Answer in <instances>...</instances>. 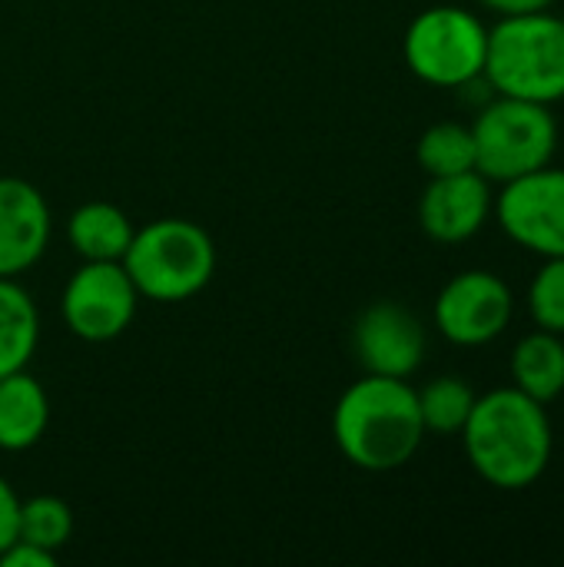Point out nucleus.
<instances>
[{
    "label": "nucleus",
    "mask_w": 564,
    "mask_h": 567,
    "mask_svg": "<svg viewBox=\"0 0 564 567\" xmlns=\"http://www.w3.org/2000/svg\"><path fill=\"white\" fill-rule=\"evenodd\" d=\"M120 262L140 299L186 302L216 276V243L199 223L180 216L153 219L133 233V243Z\"/></svg>",
    "instance_id": "obj_4"
},
{
    "label": "nucleus",
    "mask_w": 564,
    "mask_h": 567,
    "mask_svg": "<svg viewBox=\"0 0 564 567\" xmlns=\"http://www.w3.org/2000/svg\"><path fill=\"white\" fill-rule=\"evenodd\" d=\"M416 159L425 169V176H455V173H469L475 169V140H472V126L455 123V120H442L432 123L419 143H416Z\"/></svg>",
    "instance_id": "obj_18"
},
{
    "label": "nucleus",
    "mask_w": 564,
    "mask_h": 567,
    "mask_svg": "<svg viewBox=\"0 0 564 567\" xmlns=\"http://www.w3.org/2000/svg\"><path fill=\"white\" fill-rule=\"evenodd\" d=\"M472 140H475V169L489 183L502 186L555 159L558 120L545 103L495 96L475 116Z\"/></svg>",
    "instance_id": "obj_5"
},
{
    "label": "nucleus",
    "mask_w": 564,
    "mask_h": 567,
    "mask_svg": "<svg viewBox=\"0 0 564 567\" xmlns=\"http://www.w3.org/2000/svg\"><path fill=\"white\" fill-rule=\"evenodd\" d=\"M512 385L529 399L548 405L564 392V339L555 332L535 329L512 349Z\"/></svg>",
    "instance_id": "obj_15"
},
{
    "label": "nucleus",
    "mask_w": 564,
    "mask_h": 567,
    "mask_svg": "<svg viewBox=\"0 0 564 567\" xmlns=\"http://www.w3.org/2000/svg\"><path fill=\"white\" fill-rule=\"evenodd\" d=\"M57 555L47 548H37L23 538H13L3 551H0V567H53Z\"/></svg>",
    "instance_id": "obj_21"
},
{
    "label": "nucleus",
    "mask_w": 564,
    "mask_h": 567,
    "mask_svg": "<svg viewBox=\"0 0 564 567\" xmlns=\"http://www.w3.org/2000/svg\"><path fill=\"white\" fill-rule=\"evenodd\" d=\"M482 7L495 10L499 17H509V13H529V10H548L555 7V0H479Z\"/></svg>",
    "instance_id": "obj_23"
},
{
    "label": "nucleus",
    "mask_w": 564,
    "mask_h": 567,
    "mask_svg": "<svg viewBox=\"0 0 564 567\" xmlns=\"http://www.w3.org/2000/svg\"><path fill=\"white\" fill-rule=\"evenodd\" d=\"M47 243L50 206L43 193L20 176H0V276L17 279L37 266Z\"/></svg>",
    "instance_id": "obj_12"
},
{
    "label": "nucleus",
    "mask_w": 564,
    "mask_h": 567,
    "mask_svg": "<svg viewBox=\"0 0 564 567\" xmlns=\"http://www.w3.org/2000/svg\"><path fill=\"white\" fill-rule=\"evenodd\" d=\"M529 312L539 329L564 336V256L545 259L535 272L529 286Z\"/></svg>",
    "instance_id": "obj_20"
},
{
    "label": "nucleus",
    "mask_w": 564,
    "mask_h": 567,
    "mask_svg": "<svg viewBox=\"0 0 564 567\" xmlns=\"http://www.w3.org/2000/svg\"><path fill=\"white\" fill-rule=\"evenodd\" d=\"M133 219L106 199H90L66 219V243L80 262H120L133 243Z\"/></svg>",
    "instance_id": "obj_13"
},
{
    "label": "nucleus",
    "mask_w": 564,
    "mask_h": 567,
    "mask_svg": "<svg viewBox=\"0 0 564 567\" xmlns=\"http://www.w3.org/2000/svg\"><path fill=\"white\" fill-rule=\"evenodd\" d=\"M73 535V512L63 498L57 495H33L27 502H20V522H17V538L47 548V551H60Z\"/></svg>",
    "instance_id": "obj_19"
},
{
    "label": "nucleus",
    "mask_w": 564,
    "mask_h": 567,
    "mask_svg": "<svg viewBox=\"0 0 564 567\" xmlns=\"http://www.w3.org/2000/svg\"><path fill=\"white\" fill-rule=\"evenodd\" d=\"M50 425L47 389L27 372L0 375V452L33 449Z\"/></svg>",
    "instance_id": "obj_14"
},
{
    "label": "nucleus",
    "mask_w": 564,
    "mask_h": 567,
    "mask_svg": "<svg viewBox=\"0 0 564 567\" xmlns=\"http://www.w3.org/2000/svg\"><path fill=\"white\" fill-rule=\"evenodd\" d=\"M492 213L515 246L542 259L564 256V169L548 163L502 183Z\"/></svg>",
    "instance_id": "obj_8"
},
{
    "label": "nucleus",
    "mask_w": 564,
    "mask_h": 567,
    "mask_svg": "<svg viewBox=\"0 0 564 567\" xmlns=\"http://www.w3.org/2000/svg\"><path fill=\"white\" fill-rule=\"evenodd\" d=\"M459 435L475 475L502 492L532 488L548 472L555 449L548 405L515 385L479 395Z\"/></svg>",
    "instance_id": "obj_1"
},
{
    "label": "nucleus",
    "mask_w": 564,
    "mask_h": 567,
    "mask_svg": "<svg viewBox=\"0 0 564 567\" xmlns=\"http://www.w3.org/2000/svg\"><path fill=\"white\" fill-rule=\"evenodd\" d=\"M352 352L369 375L409 379L425 359V326L402 302H372L352 326Z\"/></svg>",
    "instance_id": "obj_10"
},
{
    "label": "nucleus",
    "mask_w": 564,
    "mask_h": 567,
    "mask_svg": "<svg viewBox=\"0 0 564 567\" xmlns=\"http://www.w3.org/2000/svg\"><path fill=\"white\" fill-rule=\"evenodd\" d=\"M432 316L442 339L462 349H479L509 329L515 316V296L499 272L465 269L442 286Z\"/></svg>",
    "instance_id": "obj_9"
},
{
    "label": "nucleus",
    "mask_w": 564,
    "mask_h": 567,
    "mask_svg": "<svg viewBox=\"0 0 564 567\" xmlns=\"http://www.w3.org/2000/svg\"><path fill=\"white\" fill-rule=\"evenodd\" d=\"M332 439L342 458L362 472H396L425 442L419 395L406 379L362 375L332 409Z\"/></svg>",
    "instance_id": "obj_2"
},
{
    "label": "nucleus",
    "mask_w": 564,
    "mask_h": 567,
    "mask_svg": "<svg viewBox=\"0 0 564 567\" xmlns=\"http://www.w3.org/2000/svg\"><path fill=\"white\" fill-rule=\"evenodd\" d=\"M492 183L479 173L432 176L419 199V226L429 239L455 246L482 233L492 216Z\"/></svg>",
    "instance_id": "obj_11"
},
{
    "label": "nucleus",
    "mask_w": 564,
    "mask_h": 567,
    "mask_svg": "<svg viewBox=\"0 0 564 567\" xmlns=\"http://www.w3.org/2000/svg\"><path fill=\"white\" fill-rule=\"evenodd\" d=\"M17 522H20V498L13 485L0 475V551L17 538Z\"/></svg>",
    "instance_id": "obj_22"
},
{
    "label": "nucleus",
    "mask_w": 564,
    "mask_h": 567,
    "mask_svg": "<svg viewBox=\"0 0 564 567\" xmlns=\"http://www.w3.org/2000/svg\"><path fill=\"white\" fill-rule=\"evenodd\" d=\"M489 53V27L479 20V13L439 3L422 10L406 37H402V56L409 70L429 83V86H469L482 76Z\"/></svg>",
    "instance_id": "obj_6"
},
{
    "label": "nucleus",
    "mask_w": 564,
    "mask_h": 567,
    "mask_svg": "<svg viewBox=\"0 0 564 567\" xmlns=\"http://www.w3.org/2000/svg\"><path fill=\"white\" fill-rule=\"evenodd\" d=\"M140 292L123 262H80L63 286L60 312L83 342H113L136 319Z\"/></svg>",
    "instance_id": "obj_7"
},
{
    "label": "nucleus",
    "mask_w": 564,
    "mask_h": 567,
    "mask_svg": "<svg viewBox=\"0 0 564 567\" xmlns=\"http://www.w3.org/2000/svg\"><path fill=\"white\" fill-rule=\"evenodd\" d=\"M425 435H459L475 409V389L462 375H439L425 389H416Z\"/></svg>",
    "instance_id": "obj_17"
},
{
    "label": "nucleus",
    "mask_w": 564,
    "mask_h": 567,
    "mask_svg": "<svg viewBox=\"0 0 564 567\" xmlns=\"http://www.w3.org/2000/svg\"><path fill=\"white\" fill-rule=\"evenodd\" d=\"M482 76L499 96L545 106L564 100V17L552 7L499 17L489 27Z\"/></svg>",
    "instance_id": "obj_3"
},
{
    "label": "nucleus",
    "mask_w": 564,
    "mask_h": 567,
    "mask_svg": "<svg viewBox=\"0 0 564 567\" xmlns=\"http://www.w3.org/2000/svg\"><path fill=\"white\" fill-rule=\"evenodd\" d=\"M40 346V312L33 296L10 276H0V375L30 365Z\"/></svg>",
    "instance_id": "obj_16"
}]
</instances>
